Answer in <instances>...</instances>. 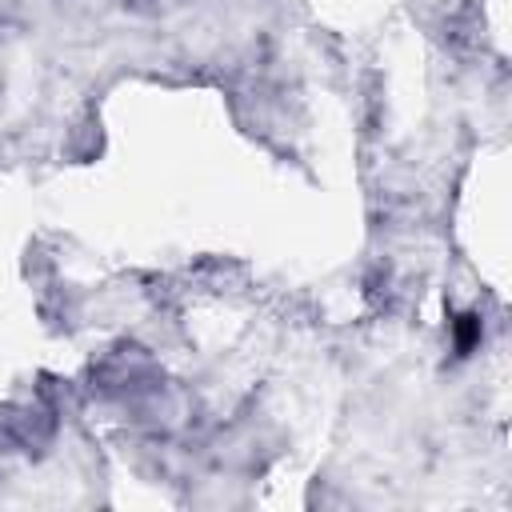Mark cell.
Segmentation results:
<instances>
[{"mask_svg": "<svg viewBox=\"0 0 512 512\" xmlns=\"http://www.w3.org/2000/svg\"><path fill=\"white\" fill-rule=\"evenodd\" d=\"M480 336H484V328H480V316L476 312H464V316L452 320V344H456L460 356H468L480 344Z\"/></svg>", "mask_w": 512, "mask_h": 512, "instance_id": "1", "label": "cell"}]
</instances>
